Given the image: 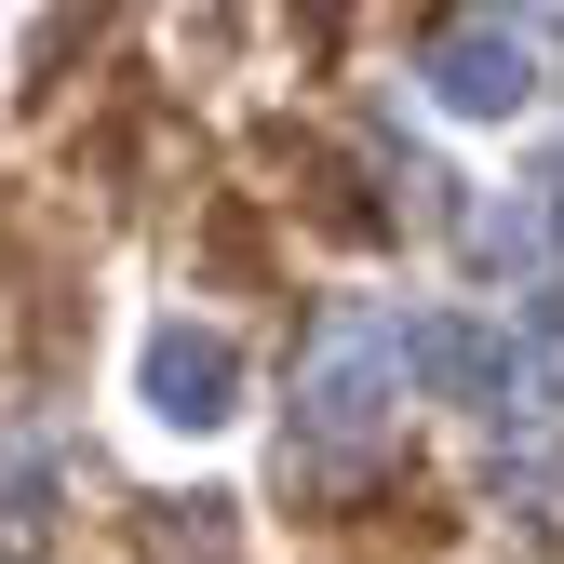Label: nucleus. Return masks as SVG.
<instances>
[{"label":"nucleus","instance_id":"4","mask_svg":"<svg viewBox=\"0 0 564 564\" xmlns=\"http://www.w3.org/2000/svg\"><path fill=\"white\" fill-rule=\"evenodd\" d=\"M416 82H431L444 121H524L538 108V41L498 28V14H457V28L416 41Z\"/></svg>","mask_w":564,"mask_h":564},{"label":"nucleus","instance_id":"1","mask_svg":"<svg viewBox=\"0 0 564 564\" xmlns=\"http://www.w3.org/2000/svg\"><path fill=\"white\" fill-rule=\"evenodd\" d=\"M390 403H403L390 323H377V310H336L323 349H310V377H296V444H310V457H364V444L390 431Z\"/></svg>","mask_w":564,"mask_h":564},{"label":"nucleus","instance_id":"3","mask_svg":"<svg viewBox=\"0 0 564 564\" xmlns=\"http://www.w3.org/2000/svg\"><path fill=\"white\" fill-rule=\"evenodd\" d=\"M390 377L416 403H524V349L484 310H416V323H390Z\"/></svg>","mask_w":564,"mask_h":564},{"label":"nucleus","instance_id":"2","mask_svg":"<svg viewBox=\"0 0 564 564\" xmlns=\"http://www.w3.org/2000/svg\"><path fill=\"white\" fill-rule=\"evenodd\" d=\"M134 403L162 416V431H229L242 416V336L229 323H188V310H162L149 336H134Z\"/></svg>","mask_w":564,"mask_h":564}]
</instances>
